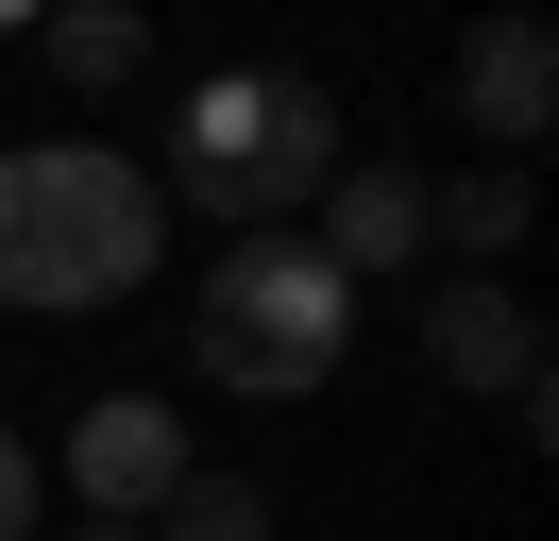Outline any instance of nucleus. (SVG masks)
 <instances>
[{
  "label": "nucleus",
  "mask_w": 559,
  "mask_h": 541,
  "mask_svg": "<svg viewBox=\"0 0 559 541\" xmlns=\"http://www.w3.org/2000/svg\"><path fill=\"white\" fill-rule=\"evenodd\" d=\"M170 270V187L103 135H35V153H0V304H35V322H103Z\"/></svg>",
  "instance_id": "f257e3e1"
},
{
  "label": "nucleus",
  "mask_w": 559,
  "mask_h": 541,
  "mask_svg": "<svg viewBox=\"0 0 559 541\" xmlns=\"http://www.w3.org/2000/svg\"><path fill=\"white\" fill-rule=\"evenodd\" d=\"M322 169H340V101H322V68H204L153 187H187V220H221V237H288V220L322 203Z\"/></svg>",
  "instance_id": "f03ea898"
},
{
  "label": "nucleus",
  "mask_w": 559,
  "mask_h": 541,
  "mask_svg": "<svg viewBox=\"0 0 559 541\" xmlns=\"http://www.w3.org/2000/svg\"><path fill=\"white\" fill-rule=\"evenodd\" d=\"M356 356V288L306 237H221L204 288H187V372L238 406H322V372Z\"/></svg>",
  "instance_id": "7ed1b4c3"
},
{
  "label": "nucleus",
  "mask_w": 559,
  "mask_h": 541,
  "mask_svg": "<svg viewBox=\"0 0 559 541\" xmlns=\"http://www.w3.org/2000/svg\"><path fill=\"white\" fill-rule=\"evenodd\" d=\"M407 338H424V372H441V389H475V406H509V423H543V322H525L491 270H441Z\"/></svg>",
  "instance_id": "20e7f679"
},
{
  "label": "nucleus",
  "mask_w": 559,
  "mask_h": 541,
  "mask_svg": "<svg viewBox=\"0 0 559 541\" xmlns=\"http://www.w3.org/2000/svg\"><path fill=\"white\" fill-rule=\"evenodd\" d=\"M187 473H204V457H187V406H170V389H103V406L69 423V491H85V525H153Z\"/></svg>",
  "instance_id": "39448f33"
},
{
  "label": "nucleus",
  "mask_w": 559,
  "mask_h": 541,
  "mask_svg": "<svg viewBox=\"0 0 559 541\" xmlns=\"http://www.w3.org/2000/svg\"><path fill=\"white\" fill-rule=\"evenodd\" d=\"M559 119V17L543 0H491L457 34V135H491V169H525V135Z\"/></svg>",
  "instance_id": "423d86ee"
},
{
  "label": "nucleus",
  "mask_w": 559,
  "mask_h": 541,
  "mask_svg": "<svg viewBox=\"0 0 559 541\" xmlns=\"http://www.w3.org/2000/svg\"><path fill=\"white\" fill-rule=\"evenodd\" d=\"M306 254L340 270V288H356V270H407V254H424V169L340 153V169H322V237H306Z\"/></svg>",
  "instance_id": "0eeeda50"
},
{
  "label": "nucleus",
  "mask_w": 559,
  "mask_h": 541,
  "mask_svg": "<svg viewBox=\"0 0 559 541\" xmlns=\"http://www.w3.org/2000/svg\"><path fill=\"white\" fill-rule=\"evenodd\" d=\"M35 34H51V85H85V101H119L153 68V17H136V0H51Z\"/></svg>",
  "instance_id": "6e6552de"
},
{
  "label": "nucleus",
  "mask_w": 559,
  "mask_h": 541,
  "mask_svg": "<svg viewBox=\"0 0 559 541\" xmlns=\"http://www.w3.org/2000/svg\"><path fill=\"white\" fill-rule=\"evenodd\" d=\"M525 203H543V187H525V169H441V187H424V254H509V237H525Z\"/></svg>",
  "instance_id": "1a4fd4ad"
},
{
  "label": "nucleus",
  "mask_w": 559,
  "mask_h": 541,
  "mask_svg": "<svg viewBox=\"0 0 559 541\" xmlns=\"http://www.w3.org/2000/svg\"><path fill=\"white\" fill-rule=\"evenodd\" d=\"M136 541H272V491H254V473H187Z\"/></svg>",
  "instance_id": "9d476101"
},
{
  "label": "nucleus",
  "mask_w": 559,
  "mask_h": 541,
  "mask_svg": "<svg viewBox=\"0 0 559 541\" xmlns=\"http://www.w3.org/2000/svg\"><path fill=\"white\" fill-rule=\"evenodd\" d=\"M35 507H51V473H35V440L0 423V541H35Z\"/></svg>",
  "instance_id": "9b49d317"
},
{
  "label": "nucleus",
  "mask_w": 559,
  "mask_h": 541,
  "mask_svg": "<svg viewBox=\"0 0 559 541\" xmlns=\"http://www.w3.org/2000/svg\"><path fill=\"white\" fill-rule=\"evenodd\" d=\"M35 17H51V0H0V34H35Z\"/></svg>",
  "instance_id": "f8f14e48"
},
{
  "label": "nucleus",
  "mask_w": 559,
  "mask_h": 541,
  "mask_svg": "<svg viewBox=\"0 0 559 541\" xmlns=\"http://www.w3.org/2000/svg\"><path fill=\"white\" fill-rule=\"evenodd\" d=\"M69 541H136V525H69Z\"/></svg>",
  "instance_id": "ddd939ff"
}]
</instances>
